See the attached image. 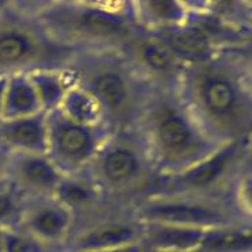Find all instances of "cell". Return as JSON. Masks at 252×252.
Masks as SVG:
<instances>
[{
    "label": "cell",
    "instance_id": "obj_1",
    "mask_svg": "<svg viewBox=\"0 0 252 252\" xmlns=\"http://www.w3.org/2000/svg\"><path fill=\"white\" fill-rule=\"evenodd\" d=\"M175 93L210 140L219 146L251 144V48L224 51L184 67Z\"/></svg>",
    "mask_w": 252,
    "mask_h": 252
},
{
    "label": "cell",
    "instance_id": "obj_2",
    "mask_svg": "<svg viewBox=\"0 0 252 252\" xmlns=\"http://www.w3.org/2000/svg\"><path fill=\"white\" fill-rule=\"evenodd\" d=\"M34 11L46 32L73 54L121 51L140 30L132 1L36 0Z\"/></svg>",
    "mask_w": 252,
    "mask_h": 252
},
{
    "label": "cell",
    "instance_id": "obj_3",
    "mask_svg": "<svg viewBox=\"0 0 252 252\" xmlns=\"http://www.w3.org/2000/svg\"><path fill=\"white\" fill-rule=\"evenodd\" d=\"M136 129L158 177L187 171L220 147L199 127L175 91L154 90Z\"/></svg>",
    "mask_w": 252,
    "mask_h": 252
},
{
    "label": "cell",
    "instance_id": "obj_4",
    "mask_svg": "<svg viewBox=\"0 0 252 252\" xmlns=\"http://www.w3.org/2000/svg\"><path fill=\"white\" fill-rule=\"evenodd\" d=\"M66 69L98 102L111 132L136 127L154 90L121 51L77 52Z\"/></svg>",
    "mask_w": 252,
    "mask_h": 252
},
{
    "label": "cell",
    "instance_id": "obj_5",
    "mask_svg": "<svg viewBox=\"0 0 252 252\" xmlns=\"http://www.w3.org/2000/svg\"><path fill=\"white\" fill-rule=\"evenodd\" d=\"M84 172L108 200L125 206L150 195L158 180L136 127L111 132Z\"/></svg>",
    "mask_w": 252,
    "mask_h": 252
},
{
    "label": "cell",
    "instance_id": "obj_6",
    "mask_svg": "<svg viewBox=\"0 0 252 252\" xmlns=\"http://www.w3.org/2000/svg\"><path fill=\"white\" fill-rule=\"evenodd\" d=\"M73 55L42 27L34 11V0L1 1L0 76L39 67H66Z\"/></svg>",
    "mask_w": 252,
    "mask_h": 252
},
{
    "label": "cell",
    "instance_id": "obj_7",
    "mask_svg": "<svg viewBox=\"0 0 252 252\" xmlns=\"http://www.w3.org/2000/svg\"><path fill=\"white\" fill-rule=\"evenodd\" d=\"M132 213L140 223H162L199 230L228 224H252L230 196L152 193L139 199Z\"/></svg>",
    "mask_w": 252,
    "mask_h": 252
},
{
    "label": "cell",
    "instance_id": "obj_8",
    "mask_svg": "<svg viewBox=\"0 0 252 252\" xmlns=\"http://www.w3.org/2000/svg\"><path fill=\"white\" fill-rule=\"evenodd\" d=\"M248 160H251V144H223L187 171L158 177L152 193L230 196L231 184Z\"/></svg>",
    "mask_w": 252,
    "mask_h": 252
},
{
    "label": "cell",
    "instance_id": "obj_9",
    "mask_svg": "<svg viewBox=\"0 0 252 252\" xmlns=\"http://www.w3.org/2000/svg\"><path fill=\"white\" fill-rule=\"evenodd\" d=\"M46 156L63 175L86 171L111 133L107 126L80 125L59 109L46 112Z\"/></svg>",
    "mask_w": 252,
    "mask_h": 252
},
{
    "label": "cell",
    "instance_id": "obj_10",
    "mask_svg": "<svg viewBox=\"0 0 252 252\" xmlns=\"http://www.w3.org/2000/svg\"><path fill=\"white\" fill-rule=\"evenodd\" d=\"M142 224L130 206L109 203L97 215L76 221L61 252H94L118 250L139 244Z\"/></svg>",
    "mask_w": 252,
    "mask_h": 252
},
{
    "label": "cell",
    "instance_id": "obj_11",
    "mask_svg": "<svg viewBox=\"0 0 252 252\" xmlns=\"http://www.w3.org/2000/svg\"><path fill=\"white\" fill-rule=\"evenodd\" d=\"M121 52L153 90L175 91L184 66L154 34L139 30Z\"/></svg>",
    "mask_w": 252,
    "mask_h": 252
},
{
    "label": "cell",
    "instance_id": "obj_12",
    "mask_svg": "<svg viewBox=\"0 0 252 252\" xmlns=\"http://www.w3.org/2000/svg\"><path fill=\"white\" fill-rule=\"evenodd\" d=\"M74 227V216L54 196L26 199L20 228L55 252L62 251Z\"/></svg>",
    "mask_w": 252,
    "mask_h": 252
},
{
    "label": "cell",
    "instance_id": "obj_13",
    "mask_svg": "<svg viewBox=\"0 0 252 252\" xmlns=\"http://www.w3.org/2000/svg\"><path fill=\"white\" fill-rule=\"evenodd\" d=\"M62 175L46 154H10L7 182L24 199L54 196Z\"/></svg>",
    "mask_w": 252,
    "mask_h": 252
},
{
    "label": "cell",
    "instance_id": "obj_14",
    "mask_svg": "<svg viewBox=\"0 0 252 252\" xmlns=\"http://www.w3.org/2000/svg\"><path fill=\"white\" fill-rule=\"evenodd\" d=\"M54 198L74 216V223L97 215L112 203L84 171L62 175Z\"/></svg>",
    "mask_w": 252,
    "mask_h": 252
},
{
    "label": "cell",
    "instance_id": "obj_15",
    "mask_svg": "<svg viewBox=\"0 0 252 252\" xmlns=\"http://www.w3.org/2000/svg\"><path fill=\"white\" fill-rule=\"evenodd\" d=\"M152 34L161 41L184 67L209 62L221 54L200 30L189 23Z\"/></svg>",
    "mask_w": 252,
    "mask_h": 252
},
{
    "label": "cell",
    "instance_id": "obj_16",
    "mask_svg": "<svg viewBox=\"0 0 252 252\" xmlns=\"http://www.w3.org/2000/svg\"><path fill=\"white\" fill-rule=\"evenodd\" d=\"M0 144L11 153L45 154V112L0 122Z\"/></svg>",
    "mask_w": 252,
    "mask_h": 252
},
{
    "label": "cell",
    "instance_id": "obj_17",
    "mask_svg": "<svg viewBox=\"0 0 252 252\" xmlns=\"http://www.w3.org/2000/svg\"><path fill=\"white\" fill-rule=\"evenodd\" d=\"M140 224L139 245L143 252H195L205 231L162 223Z\"/></svg>",
    "mask_w": 252,
    "mask_h": 252
},
{
    "label": "cell",
    "instance_id": "obj_18",
    "mask_svg": "<svg viewBox=\"0 0 252 252\" xmlns=\"http://www.w3.org/2000/svg\"><path fill=\"white\" fill-rule=\"evenodd\" d=\"M132 9L139 28L149 32L182 26L189 17L188 1L178 0H137Z\"/></svg>",
    "mask_w": 252,
    "mask_h": 252
},
{
    "label": "cell",
    "instance_id": "obj_19",
    "mask_svg": "<svg viewBox=\"0 0 252 252\" xmlns=\"http://www.w3.org/2000/svg\"><path fill=\"white\" fill-rule=\"evenodd\" d=\"M41 112V104L27 73H13L6 76L1 99V122Z\"/></svg>",
    "mask_w": 252,
    "mask_h": 252
},
{
    "label": "cell",
    "instance_id": "obj_20",
    "mask_svg": "<svg viewBox=\"0 0 252 252\" xmlns=\"http://www.w3.org/2000/svg\"><path fill=\"white\" fill-rule=\"evenodd\" d=\"M42 112L59 109L67 90L73 84L72 76L66 67H39L28 72Z\"/></svg>",
    "mask_w": 252,
    "mask_h": 252
},
{
    "label": "cell",
    "instance_id": "obj_21",
    "mask_svg": "<svg viewBox=\"0 0 252 252\" xmlns=\"http://www.w3.org/2000/svg\"><path fill=\"white\" fill-rule=\"evenodd\" d=\"M195 252H252V224L207 228Z\"/></svg>",
    "mask_w": 252,
    "mask_h": 252
},
{
    "label": "cell",
    "instance_id": "obj_22",
    "mask_svg": "<svg viewBox=\"0 0 252 252\" xmlns=\"http://www.w3.org/2000/svg\"><path fill=\"white\" fill-rule=\"evenodd\" d=\"M59 111L64 117L80 125L105 126L98 102L89 91L77 86L76 83H73L66 93Z\"/></svg>",
    "mask_w": 252,
    "mask_h": 252
},
{
    "label": "cell",
    "instance_id": "obj_23",
    "mask_svg": "<svg viewBox=\"0 0 252 252\" xmlns=\"http://www.w3.org/2000/svg\"><path fill=\"white\" fill-rule=\"evenodd\" d=\"M26 199L6 181L0 187V228L14 231L20 228Z\"/></svg>",
    "mask_w": 252,
    "mask_h": 252
},
{
    "label": "cell",
    "instance_id": "obj_24",
    "mask_svg": "<svg viewBox=\"0 0 252 252\" xmlns=\"http://www.w3.org/2000/svg\"><path fill=\"white\" fill-rule=\"evenodd\" d=\"M10 154H11V152L7 150L4 146L0 144V187L7 181V170H9Z\"/></svg>",
    "mask_w": 252,
    "mask_h": 252
},
{
    "label": "cell",
    "instance_id": "obj_25",
    "mask_svg": "<svg viewBox=\"0 0 252 252\" xmlns=\"http://www.w3.org/2000/svg\"><path fill=\"white\" fill-rule=\"evenodd\" d=\"M94 252H143L139 244L135 245H129V247H124V248H118V250H108V251H94Z\"/></svg>",
    "mask_w": 252,
    "mask_h": 252
},
{
    "label": "cell",
    "instance_id": "obj_26",
    "mask_svg": "<svg viewBox=\"0 0 252 252\" xmlns=\"http://www.w3.org/2000/svg\"><path fill=\"white\" fill-rule=\"evenodd\" d=\"M4 81H6V76H0V122H1V99H3Z\"/></svg>",
    "mask_w": 252,
    "mask_h": 252
},
{
    "label": "cell",
    "instance_id": "obj_27",
    "mask_svg": "<svg viewBox=\"0 0 252 252\" xmlns=\"http://www.w3.org/2000/svg\"><path fill=\"white\" fill-rule=\"evenodd\" d=\"M3 234H4V231L0 228V252H3Z\"/></svg>",
    "mask_w": 252,
    "mask_h": 252
},
{
    "label": "cell",
    "instance_id": "obj_28",
    "mask_svg": "<svg viewBox=\"0 0 252 252\" xmlns=\"http://www.w3.org/2000/svg\"><path fill=\"white\" fill-rule=\"evenodd\" d=\"M1 1H3V0H0V4H1Z\"/></svg>",
    "mask_w": 252,
    "mask_h": 252
}]
</instances>
